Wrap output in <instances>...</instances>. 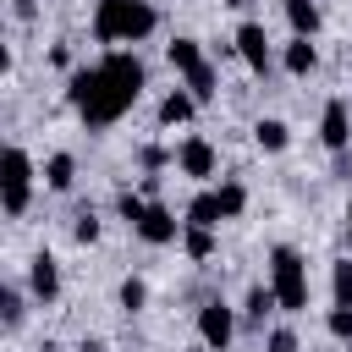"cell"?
<instances>
[{"label": "cell", "instance_id": "1", "mask_svg": "<svg viewBox=\"0 0 352 352\" xmlns=\"http://www.w3.org/2000/svg\"><path fill=\"white\" fill-rule=\"evenodd\" d=\"M143 82H148V72H143V60L132 55V50H110L104 60H94V66H72V77H66V104L82 116V126H116L138 99H143Z\"/></svg>", "mask_w": 352, "mask_h": 352}, {"label": "cell", "instance_id": "2", "mask_svg": "<svg viewBox=\"0 0 352 352\" xmlns=\"http://www.w3.org/2000/svg\"><path fill=\"white\" fill-rule=\"evenodd\" d=\"M160 28L154 0H94V38L99 44H143Z\"/></svg>", "mask_w": 352, "mask_h": 352}, {"label": "cell", "instance_id": "3", "mask_svg": "<svg viewBox=\"0 0 352 352\" xmlns=\"http://www.w3.org/2000/svg\"><path fill=\"white\" fill-rule=\"evenodd\" d=\"M270 286L280 297V314H302L308 308V258L292 242H275L270 248Z\"/></svg>", "mask_w": 352, "mask_h": 352}, {"label": "cell", "instance_id": "4", "mask_svg": "<svg viewBox=\"0 0 352 352\" xmlns=\"http://www.w3.org/2000/svg\"><path fill=\"white\" fill-rule=\"evenodd\" d=\"M28 204H33V154L22 143H6V154H0V209H6V220H22Z\"/></svg>", "mask_w": 352, "mask_h": 352}, {"label": "cell", "instance_id": "5", "mask_svg": "<svg viewBox=\"0 0 352 352\" xmlns=\"http://www.w3.org/2000/svg\"><path fill=\"white\" fill-rule=\"evenodd\" d=\"M231 336H236V308L220 302V297H204L198 302V346L204 352H226Z\"/></svg>", "mask_w": 352, "mask_h": 352}, {"label": "cell", "instance_id": "6", "mask_svg": "<svg viewBox=\"0 0 352 352\" xmlns=\"http://www.w3.org/2000/svg\"><path fill=\"white\" fill-rule=\"evenodd\" d=\"M176 170H182V176H192V182H209V176L220 170L214 143H209V138H198V132H192V138H182V143H176Z\"/></svg>", "mask_w": 352, "mask_h": 352}, {"label": "cell", "instance_id": "7", "mask_svg": "<svg viewBox=\"0 0 352 352\" xmlns=\"http://www.w3.org/2000/svg\"><path fill=\"white\" fill-rule=\"evenodd\" d=\"M319 143L330 154H346L352 148V104L346 99H324V110H319Z\"/></svg>", "mask_w": 352, "mask_h": 352}, {"label": "cell", "instance_id": "8", "mask_svg": "<svg viewBox=\"0 0 352 352\" xmlns=\"http://www.w3.org/2000/svg\"><path fill=\"white\" fill-rule=\"evenodd\" d=\"M28 292H33V302H44V308L60 297V264H55V253L38 248V253L28 258Z\"/></svg>", "mask_w": 352, "mask_h": 352}, {"label": "cell", "instance_id": "9", "mask_svg": "<svg viewBox=\"0 0 352 352\" xmlns=\"http://www.w3.org/2000/svg\"><path fill=\"white\" fill-rule=\"evenodd\" d=\"M182 226H187V220H176L165 204H148V214L138 220V236H143L148 248H170V242H182Z\"/></svg>", "mask_w": 352, "mask_h": 352}, {"label": "cell", "instance_id": "10", "mask_svg": "<svg viewBox=\"0 0 352 352\" xmlns=\"http://www.w3.org/2000/svg\"><path fill=\"white\" fill-rule=\"evenodd\" d=\"M236 55L248 60V72H258V77L270 72V33H264V22L248 16V22L236 28Z\"/></svg>", "mask_w": 352, "mask_h": 352}, {"label": "cell", "instance_id": "11", "mask_svg": "<svg viewBox=\"0 0 352 352\" xmlns=\"http://www.w3.org/2000/svg\"><path fill=\"white\" fill-rule=\"evenodd\" d=\"M165 60H170V72H176V77H192V72L204 66V44H198L192 33H176V38L165 44Z\"/></svg>", "mask_w": 352, "mask_h": 352}, {"label": "cell", "instance_id": "12", "mask_svg": "<svg viewBox=\"0 0 352 352\" xmlns=\"http://www.w3.org/2000/svg\"><path fill=\"white\" fill-rule=\"evenodd\" d=\"M270 308H280V297H275V286H248V297H242V324L248 330H264V319H270Z\"/></svg>", "mask_w": 352, "mask_h": 352}, {"label": "cell", "instance_id": "13", "mask_svg": "<svg viewBox=\"0 0 352 352\" xmlns=\"http://www.w3.org/2000/svg\"><path fill=\"white\" fill-rule=\"evenodd\" d=\"M44 187H50V192H72V187H77V154L55 148V154L44 160Z\"/></svg>", "mask_w": 352, "mask_h": 352}, {"label": "cell", "instance_id": "14", "mask_svg": "<svg viewBox=\"0 0 352 352\" xmlns=\"http://www.w3.org/2000/svg\"><path fill=\"white\" fill-rule=\"evenodd\" d=\"M198 116V99L187 94V88H170L165 99H160V126H187Z\"/></svg>", "mask_w": 352, "mask_h": 352}, {"label": "cell", "instance_id": "15", "mask_svg": "<svg viewBox=\"0 0 352 352\" xmlns=\"http://www.w3.org/2000/svg\"><path fill=\"white\" fill-rule=\"evenodd\" d=\"M280 11H286V22H292V38H314L319 22H324L314 0H280Z\"/></svg>", "mask_w": 352, "mask_h": 352}, {"label": "cell", "instance_id": "16", "mask_svg": "<svg viewBox=\"0 0 352 352\" xmlns=\"http://www.w3.org/2000/svg\"><path fill=\"white\" fill-rule=\"evenodd\" d=\"M280 66H286V77H308V72L319 66V50H314V38H292V44L280 50Z\"/></svg>", "mask_w": 352, "mask_h": 352}, {"label": "cell", "instance_id": "17", "mask_svg": "<svg viewBox=\"0 0 352 352\" xmlns=\"http://www.w3.org/2000/svg\"><path fill=\"white\" fill-rule=\"evenodd\" d=\"M253 143H258L264 154H286V143H292V126H286L280 116H264V121H253Z\"/></svg>", "mask_w": 352, "mask_h": 352}, {"label": "cell", "instance_id": "18", "mask_svg": "<svg viewBox=\"0 0 352 352\" xmlns=\"http://www.w3.org/2000/svg\"><path fill=\"white\" fill-rule=\"evenodd\" d=\"M182 220H187V226H209V231H214V226L226 220V214H220V198H214V187L192 192V204H187V214H182Z\"/></svg>", "mask_w": 352, "mask_h": 352}, {"label": "cell", "instance_id": "19", "mask_svg": "<svg viewBox=\"0 0 352 352\" xmlns=\"http://www.w3.org/2000/svg\"><path fill=\"white\" fill-rule=\"evenodd\" d=\"M182 253H187L192 264H209V258H214V231H209V226H182Z\"/></svg>", "mask_w": 352, "mask_h": 352}, {"label": "cell", "instance_id": "20", "mask_svg": "<svg viewBox=\"0 0 352 352\" xmlns=\"http://www.w3.org/2000/svg\"><path fill=\"white\" fill-rule=\"evenodd\" d=\"M182 88H187V94H192V99H198V104H209V99H214V94H220V72H214V66H209V60H204V66H198V72H192V77H182Z\"/></svg>", "mask_w": 352, "mask_h": 352}, {"label": "cell", "instance_id": "21", "mask_svg": "<svg viewBox=\"0 0 352 352\" xmlns=\"http://www.w3.org/2000/svg\"><path fill=\"white\" fill-rule=\"evenodd\" d=\"M214 198H220V214H226V220H236V214L248 209V187H242V182H231V176L214 187Z\"/></svg>", "mask_w": 352, "mask_h": 352}, {"label": "cell", "instance_id": "22", "mask_svg": "<svg viewBox=\"0 0 352 352\" xmlns=\"http://www.w3.org/2000/svg\"><path fill=\"white\" fill-rule=\"evenodd\" d=\"M116 214H121V220L138 231V220L148 214V198H143V192H132V187H121V192H116Z\"/></svg>", "mask_w": 352, "mask_h": 352}, {"label": "cell", "instance_id": "23", "mask_svg": "<svg viewBox=\"0 0 352 352\" xmlns=\"http://www.w3.org/2000/svg\"><path fill=\"white\" fill-rule=\"evenodd\" d=\"M116 302H121L126 314H143V302H148V280L126 275V280H121V292H116Z\"/></svg>", "mask_w": 352, "mask_h": 352}, {"label": "cell", "instance_id": "24", "mask_svg": "<svg viewBox=\"0 0 352 352\" xmlns=\"http://www.w3.org/2000/svg\"><path fill=\"white\" fill-rule=\"evenodd\" d=\"M22 314H28V308H22V286H11V280H6V286H0V319H6V330H16V324H22Z\"/></svg>", "mask_w": 352, "mask_h": 352}, {"label": "cell", "instance_id": "25", "mask_svg": "<svg viewBox=\"0 0 352 352\" xmlns=\"http://www.w3.org/2000/svg\"><path fill=\"white\" fill-rule=\"evenodd\" d=\"M330 297L336 302H352V258H336L330 264Z\"/></svg>", "mask_w": 352, "mask_h": 352}, {"label": "cell", "instance_id": "26", "mask_svg": "<svg viewBox=\"0 0 352 352\" xmlns=\"http://www.w3.org/2000/svg\"><path fill=\"white\" fill-rule=\"evenodd\" d=\"M324 330H330L336 341H352V302H336V308L324 314Z\"/></svg>", "mask_w": 352, "mask_h": 352}, {"label": "cell", "instance_id": "27", "mask_svg": "<svg viewBox=\"0 0 352 352\" xmlns=\"http://www.w3.org/2000/svg\"><path fill=\"white\" fill-rule=\"evenodd\" d=\"M138 160H143V170H165V165H176V148H160V143H143V148H138Z\"/></svg>", "mask_w": 352, "mask_h": 352}, {"label": "cell", "instance_id": "28", "mask_svg": "<svg viewBox=\"0 0 352 352\" xmlns=\"http://www.w3.org/2000/svg\"><path fill=\"white\" fill-rule=\"evenodd\" d=\"M72 236H77L82 248H94V242H99V220H94V209H77V220H72Z\"/></svg>", "mask_w": 352, "mask_h": 352}, {"label": "cell", "instance_id": "29", "mask_svg": "<svg viewBox=\"0 0 352 352\" xmlns=\"http://www.w3.org/2000/svg\"><path fill=\"white\" fill-rule=\"evenodd\" d=\"M264 352H297V330H292V324L264 330Z\"/></svg>", "mask_w": 352, "mask_h": 352}, {"label": "cell", "instance_id": "30", "mask_svg": "<svg viewBox=\"0 0 352 352\" xmlns=\"http://www.w3.org/2000/svg\"><path fill=\"white\" fill-rule=\"evenodd\" d=\"M33 11H38V6H33V0H11V16H22V22H28V16H33Z\"/></svg>", "mask_w": 352, "mask_h": 352}, {"label": "cell", "instance_id": "31", "mask_svg": "<svg viewBox=\"0 0 352 352\" xmlns=\"http://www.w3.org/2000/svg\"><path fill=\"white\" fill-rule=\"evenodd\" d=\"M77 352H110V346H104L99 336H82V341H77Z\"/></svg>", "mask_w": 352, "mask_h": 352}, {"label": "cell", "instance_id": "32", "mask_svg": "<svg viewBox=\"0 0 352 352\" xmlns=\"http://www.w3.org/2000/svg\"><path fill=\"white\" fill-rule=\"evenodd\" d=\"M341 226H346V242H352V198H346V214H341Z\"/></svg>", "mask_w": 352, "mask_h": 352}, {"label": "cell", "instance_id": "33", "mask_svg": "<svg viewBox=\"0 0 352 352\" xmlns=\"http://www.w3.org/2000/svg\"><path fill=\"white\" fill-rule=\"evenodd\" d=\"M220 6H236V11H242V6H253V0H220Z\"/></svg>", "mask_w": 352, "mask_h": 352}, {"label": "cell", "instance_id": "34", "mask_svg": "<svg viewBox=\"0 0 352 352\" xmlns=\"http://www.w3.org/2000/svg\"><path fill=\"white\" fill-rule=\"evenodd\" d=\"M346 352H352V341H346Z\"/></svg>", "mask_w": 352, "mask_h": 352}]
</instances>
